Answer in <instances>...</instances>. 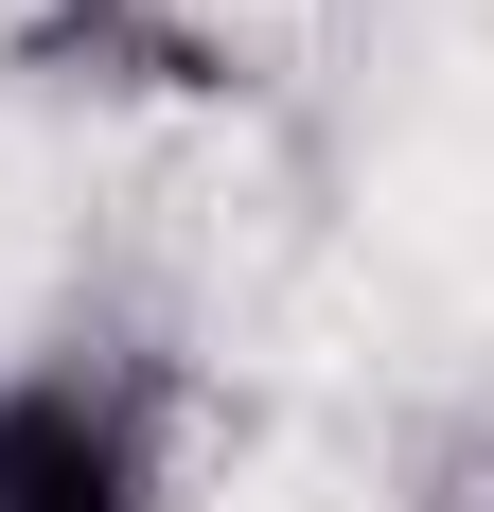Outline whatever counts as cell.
Instances as JSON below:
<instances>
[{
	"instance_id": "obj_1",
	"label": "cell",
	"mask_w": 494,
	"mask_h": 512,
	"mask_svg": "<svg viewBox=\"0 0 494 512\" xmlns=\"http://www.w3.org/2000/svg\"><path fill=\"white\" fill-rule=\"evenodd\" d=\"M0 512H195V389L142 336L0 354Z\"/></svg>"
},
{
	"instance_id": "obj_2",
	"label": "cell",
	"mask_w": 494,
	"mask_h": 512,
	"mask_svg": "<svg viewBox=\"0 0 494 512\" xmlns=\"http://www.w3.org/2000/svg\"><path fill=\"white\" fill-rule=\"evenodd\" d=\"M406 512H494V407H459V424L406 442Z\"/></svg>"
}]
</instances>
